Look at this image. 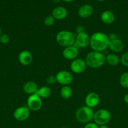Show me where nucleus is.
<instances>
[{
	"label": "nucleus",
	"mask_w": 128,
	"mask_h": 128,
	"mask_svg": "<svg viewBox=\"0 0 128 128\" xmlns=\"http://www.w3.org/2000/svg\"><path fill=\"white\" fill-rule=\"evenodd\" d=\"M110 39L107 34L95 32L90 36V46L94 51L103 52L109 48Z\"/></svg>",
	"instance_id": "nucleus-1"
},
{
	"label": "nucleus",
	"mask_w": 128,
	"mask_h": 128,
	"mask_svg": "<svg viewBox=\"0 0 128 128\" xmlns=\"http://www.w3.org/2000/svg\"><path fill=\"white\" fill-rule=\"evenodd\" d=\"M85 61L87 66L90 68H99L105 64V56L103 52L92 51L87 54Z\"/></svg>",
	"instance_id": "nucleus-2"
},
{
	"label": "nucleus",
	"mask_w": 128,
	"mask_h": 128,
	"mask_svg": "<svg viewBox=\"0 0 128 128\" xmlns=\"http://www.w3.org/2000/svg\"><path fill=\"white\" fill-rule=\"evenodd\" d=\"M56 41L60 46L63 48L73 46L75 42V35L67 30L60 31L56 34Z\"/></svg>",
	"instance_id": "nucleus-3"
},
{
	"label": "nucleus",
	"mask_w": 128,
	"mask_h": 128,
	"mask_svg": "<svg viewBox=\"0 0 128 128\" xmlns=\"http://www.w3.org/2000/svg\"><path fill=\"white\" fill-rule=\"evenodd\" d=\"M94 112L92 108L85 106L80 108L77 110L75 117L78 122L86 124L91 122L94 118Z\"/></svg>",
	"instance_id": "nucleus-4"
},
{
	"label": "nucleus",
	"mask_w": 128,
	"mask_h": 128,
	"mask_svg": "<svg viewBox=\"0 0 128 128\" xmlns=\"http://www.w3.org/2000/svg\"><path fill=\"white\" fill-rule=\"evenodd\" d=\"M111 119V114L108 110L105 109H100L94 112V122L98 125H105L109 123Z\"/></svg>",
	"instance_id": "nucleus-5"
},
{
	"label": "nucleus",
	"mask_w": 128,
	"mask_h": 128,
	"mask_svg": "<svg viewBox=\"0 0 128 128\" xmlns=\"http://www.w3.org/2000/svg\"><path fill=\"white\" fill-rule=\"evenodd\" d=\"M56 82L63 86H69L72 82L74 77L70 72L62 70L58 72L55 75Z\"/></svg>",
	"instance_id": "nucleus-6"
},
{
	"label": "nucleus",
	"mask_w": 128,
	"mask_h": 128,
	"mask_svg": "<svg viewBox=\"0 0 128 128\" xmlns=\"http://www.w3.org/2000/svg\"><path fill=\"white\" fill-rule=\"evenodd\" d=\"M27 107L33 111H38L42 107V100L36 94L29 96L27 100Z\"/></svg>",
	"instance_id": "nucleus-7"
},
{
	"label": "nucleus",
	"mask_w": 128,
	"mask_h": 128,
	"mask_svg": "<svg viewBox=\"0 0 128 128\" xmlns=\"http://www.w3.org/2000/svg\"><path fill=\"white\" fill-rule=\"evenodd\" d=\"M90 36L87 32H83L77 34L75 36V42L74 44L78 48H85L90 46Z\"/></svg>",
	"instance_id": "nucleus-8"
},
{
	"label": "nucleus",
	"mask_w": 128,
	"mask_h": 128,
	"mask_svg": "<svg viewBox=\"0 0 128 128\" xmlns=\"http://www.w3.org/2000/svg\"><path fill=\"white\" fill-rule=\"evenodd\" d=\"M85 60L82 58H76L72 61L70 64V70L75 74L82 73L85 71L87 68Z\"/></svg>",
	"instance_id": "nucleus-9"
},
{
	"label": "nucleus",
	"mask_w": 128,
	"mask_h": 128,
	"mask_svg": "<svg viewBox=\"0 0 128 128\" xmlns=\"http://www.w3.org/2000/svg\"><path fill=\"white\" fill-rule=\"evenodd\" d=\"M13 116L18 121H24L30 116V110L27 106H20L14 111Z\"/></svg>",
	"instance_id": "nucleus-10"
},
{
	"label": "nucleus",
	"mask_w": 128,
	"mask_h": 128,
	"mask_svg": "<svg viewBox=\"0 0 128 128\" xmlns=\"http://www.w3.org/2000/svg\"><path fill=\"white\" fill-rule=\"evenodd\" d=\"M79 53V49L75 45L64 48L62 51V55L65 59L67 60H74L77 58Z\"/></svg>",
	"instance_id": "nucleus-11"
},
{
	"label": "nucleus",
	"mask_w": 128,
	"mask_h": 128,
	"mask_svg": "<svg viewBox=\"0 0 128 128\" xmlns=\"http://www.w3.org/2000/svg\"><path fill=\"white\" fill-rule=\"evenodd\" d=\"M85 102L87 106L94 108L97 107L100 102V96L96 92H90L85 97Z\"/></svg>",
	"instance_id": "nucleus-12"
},
{
	"label": "nucleus",
	"mask_w": 128,
	"mask_h": 128,
	"mask_svg": "<svg viewBox=\"0 0 128 128\" xmlns=\"http://www.w3.org/2000/svg\"><path fill=\"white\" fill-rule=\"evenodd\" d=\"M94 8L89 4H85L80 6L78 10V14L80 18L84 19L88 18L92 15Z\"/></svg>",
	"instance_id": "nucleus-13"
},
{
	"label": "nucleus",
	"mask_w": 128,
	"mask_h": 128,
	"mask_svg": "<svg viewBox=\"0 0 128 128\" xmlns=\"http://www.w3.org/2000/svg\"><path fill=\"white\" fill-rule=\"evenodd\" d=\"M18 61L23 66H29L33 61L32 54L28 51H23L19 54Z\"/></svg>",
	"instance_id": "nucleus-14"
},
{
	"label": "nucleus",
	"mask_w": 128,
	"mask_h": 128,
	"mask_svg": "<svg viewBox=\"0 0 128 128\" xmlns=\"http://www.w3.org/2000/svg\"><path fill=\"white\" fill-rule=\"evenodd\" d=\"M67 10L63 6H57L53 10L51 16L54 19L58 21L64 20L67 16Z\"/></svg>",
	"instance_id": "nucleus-15"
},
{
	"label": "nucleus",
	"mask_w": 128,
	"mask_h": 128,
	"mask_svg": "<svg viewBox=\"0 0 128 128\" xmlns=\"http://www.w3.org/2000/svg\"><path fill=\"white\" fill-rule=\"evenodd\" d=\"M108 48L110 49V51L114 52H120L123 50L124 44L121 40L116 38L110 40Z\"/></svg>",
	"instance_id": "nucleus-16"
},
{
	"label": "nucleus",
	"mask_w": 128,
	"mask_h": 128,
	"mask_svg": "<svg viewBox=\"0 0 128 128\" xmlns=\"http://www.w3.org/2000/svg\"><path fill=\"white\" fill-rule=\"evenodd\" d=\"M100 20L103 23L105 24H110L115 21V15L112 11L105 10L101 13Z\"/></svg>",
	"instance_id": "nucleus-17"
},
{
	"label": "nucleus",
	"mask_w": 128,
	"mask_h": 128,
	"mask_svg": "<svg viewBox=\"0 0 128 128\" xmlns=\"http://www.w3.org/2000/svg\"><path fill=\"white\" fill-rule=\"evenodd\" d=\"M38 89V88L37 84L34 81L26 82L23 87V90L24 92L26 94L30 95L36 93Z\"/></svg>",
	"instance_id": "nucleus-18"
},
{
	"label": "nucleus",
	"mask_w": 128,
	"mask_h": 128,
	"mask_svg": "<svg viewBox=\"0 0 128 128\" xmlns=\"http://www.w3.org/2000/svg\"><path fill=\"white\" fill-rule=\"evenodd\" d=\"M120 62V59L119 56L114 53L108 54L105 56V62L111 66H117Z\"/></svg>",
	"instance_id": "nucleus-19"
},
{
	"label": "nucleus",
	"mask_w": 128,
	"mask_h": 128,
	"mask_svg": "<svg viewBox=\"0 0 128 128\" xmlns=\"http://www.w3.org/2000/svg\"><path fill=\"white\" fill-rule=\"evenodd\" d=\"M35 94H36L40 98L45 99L48 98L51 96V89L48 86H42L38 89Z\"/></svg>",
	"instance_id": "nucleus-20"
},
{
	"label": "nucleus",
	"mask_w": 128,
	"mask_h": 128,
	"mask_svg": "<svg viewBox=\"0 0 128 128\" xmlns=\"http://www.w3.org/2000/svg\"><path fill=\"white\" fill-rule=\"evenodd\" d=\"M72 89L69 86H63L60 90V95L64 100H69L72 95Z\"/></svg>",
	"instance_id": "nucleus-21"
},
{
	"label": "nucleus",
	"mask_w": 128,
	"mask_h": 128,
	"mask_svg": "<svg viewBox=\"0 0 128 128\" xmlns=\"http://www.w3.org/2000/svg\"><path fill=\"white\" fill-rule=\"evenodd\" d=\"M119 83L123 88L128 89V72L122 74L119 79Z\"/></svg>",
	"instance_id": "nucleus-22"
},
{
	"label": "nucleus",
	"mask_w": 128,
	"mask_h": 128,
	"mask_svg": "<svg viewBox=\"0 0 128 128\" xmlns=\"http://www.w3.org/2000/svg\"><path fill=\"white\" fill-rule=\"evenodd\" d=\"M55 20L54 18L51 15L46 16L43 21L44 24L46 26H48V27L53 26L54 24V22H55Z\"/></svg>",
	"instance_id": "nucleus-23"
},
{
	"label": "nucleus",
	"mask_w": 128,
	"mask_h": 128,
	"mask_svg": "<svg viewBox=\"0 0 128 128\" xmlns=\"http://www.w3.org/2000/svg\"><path fill=\"white\" fill-rule=\"evenodd\" d=\"M120 62L122 64L123 66L128 68V51L122 55L120 58Z\"/></svg>",
	"instance_id": "nucleus-24"
},
{
	"label": "nucleus",
	"mask_w": 128,
	"mask_h": 128,
	"mask_svg": "<svg viewBox=\"0 0 128 128\" xmlns=\"http://www.w3.org/2000/svg\"><path fill=\"white\" fill-rule=\"evenodd\" d=\"M10 36L6 34H3L0 36V42L2 44H7L10 41Z\"/></svg>",
	"instance_id": "nucleus-25"
},
{
	"label": "nucleus",
	"mask_w": 128,
	"mask_h": 128,
	"mask_svg": "<svg viewBox=\"0 0 128 128\" xmlns=\"http://www.w3.org/2000/svg\"><path fill=\"white\" fill-rule=\"evenodd\" d=\"M46 83L50 85H52L53 84H55V82H56L55 76H53V75H50V76H48L47 78L46 79Z\"/></svg>",
	"instance_id": "nucleus-26"
},
{
	"label": "nucleus",
	"mask_w": 128,
	"mask_h": 128,
	"mask_svg": "<svg viewBox=\"0 0 128 128\" xmlns=\"http://www.w3.org/2000/svg\"><path fill=\"white\" fill-rule=\"evenodd\" d=\"M84 128H99V126L95 122H90L85 125Z\"/></svg>",
	"instance_id": "nucleus-27"
},
{
	"label": "nucleus",
	"mask_w": 128,
	"mask_h": 128,
	"mask_svg": "<svg viewBox=\"0 0 128 128\" xmlns=\"http://www.w3.org/2000/svg\"><path fill=\"white\" fill-rule=\"evenodd\" d=\"M76 31L78 33H80V32H85V30H84V28L82 26H78L76 28Z\"/></svg>",
	"instance_id": "nucleus-28"
},
{
	"label": "nucleus",
	"mask_w": 128,
	"mask_h": 128,
	"mask_svg": "<svg viewBox=\"0 0 128 128\" xmlns=\"http://www.w3.org/2000/svg\"><path fill=\"white\" fill-rule=\"evenodd\" d=\"M108 36H109V39H110V40H114V39L117 38L116 36V35H115L114 33H110V34L108 35Z\"/></svg>",
	"instance_id": "nucleus-29"
},
{
	"label": "nucleus",
	"mask_w": 128,
	"mask_h": 128,
	"mask_svg": "<svg viewBox=\"0 0 128 128\" xmlns=\"http://www.w3.org/2000/svg\"><path fill=\"white\" fill-rule=\"evenodd\" d=\"M124 101L126 104H128V93H127L126 94H125V96H124Z\"/></svg>",
	"instance_id": "nucleus-30"
},
{
	"label": "nucleus",
	"mask_w": 128,
	"mask_h": 128,
	"mask_svg": "<svg viewBox=\"0 0 128 128\" xmlns=\"http://www.w3.org/2000/svg\"><path fill=\"white\" fill-rule=\"evenodd\" d=\"M99 128H109V127L107 124H105V125H101V126H99Z\"/></svg>",
	"instance_id": "nucleus-31"
},
{
	"label": "nucleus",
	"mask_w": 128,
	"mask_h": 128,
	"mask_svg": "<svg viewBox=\"0 0 128 128\" xmlns=\"http://www.w3.org/2000/svg\"><path fill=\"white\" fill-rule=\"evenodd\" d=\"M61 1H64V2H71L72 1H74V0H61Z\"/></svg>",
	"instance_id": "nucleus-32"
},
{
	"label": "nucleus",
	"mask_w": 128,
	"mask_h": 128,
	"mask_svg": "<svg viewBox=\"0 0 128 128\" xmlns=\"http://www.w3.org/2000/svg\"><path fill=\"white\" fill-rule=\"evenodd\" d=\"M52 1L53 2H55V3H58V2H60L61 0H52Z\"/></svg>",
	"instance_id": "nucleus-33"
},
{
	"label": "nucleus",
	"mask_w": 128,
	"mask_h": 128,
	"mask_svg": "<svg viewBox=\"0 0 128 128\" xmlns=\"http://www.w3.org/2000/svg\"><path fill=\"white\" fill-rule=\"evenodd\" d=\"M98 1H100V2H102V1H104L105 0H97Z\"/></svg>",
	"instance_id": "nucleus-34"
},
{
	"label": "nucleus",
	"mask_w": 128,
	"mask_h": 128,
	"mask_svg": "<svg viewBox=\"0 0 128 128\" xmlns=\"http://www.w3.org/2000/svg\"><path fill=\"white\" fill-rule=\"evenodd\" d=\"M1 27H0V36H1Z\"/></svg>",
	"instance_id": "nucleus-35"
},
{
	"label": "nucleus",
	"mask_w": 128,
	"mask_h": 128,
	"mask_svg": "<svg viewBox=\"0 0 128 128\" xmlns=\"http://www.w3.org/2000/svg\"><path fill=\"white\" fill-rule=\"evenodd\" d=\"M65 128V127H64V128Z\"/></svg>",
	"instance_id": "nucleus-36"
},
{
	"label": "nucleus",
	"mask_w": 128,
	"mask_h": 128,
	"mask_svg": "<svg viewBox=\"0 0 128 128\" xmlns=\"http://www.w3.org/2000/svg\"><path fill=\"white\" fill-rule=\"evenodd\" d=\"M127 44H128V41H127Z\"/></svg>",
	"instance_id": "nucleus-37"
}]
</instances>
